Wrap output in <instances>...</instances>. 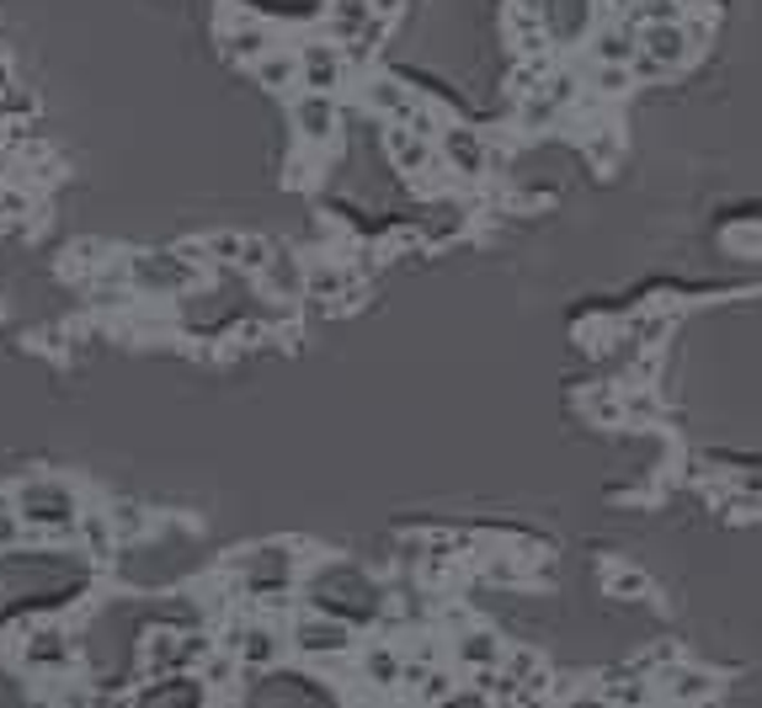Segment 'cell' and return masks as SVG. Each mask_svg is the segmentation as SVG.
Segmentation results:
<instances>
[{
    "label": "cell",
    "instance_id": "44dd1931",
    "mask_svg": "<svg viewBox=\"0 0 762 708\" xmlns=\"http://www.w3.org/2000/svg\"><path fill=\"white\" fill-rule=\"evenodd\" d=\"M75 533H80V543H86L91 554H113V538H118V528H113V517H107V512H80Z\"/></svg>",
    "mask_w": 762,
    "mask_h": 708
},
{
    "label": "cell",
    "instance_id": "f1b7e54d",
    "mask_svg": "<svg viewBox=\"0 0 762 708\" xmlns=\"http://www.w3.org/2000/svg\"><path fill=\"white\" fill-rule=\"evenodd\" d=\"M587 155L597 160V166H608L618 155V134L614 128H587Z\"/></svg>",
    "mask_w": 762,
    "mask_h": 708
},
{
    "label": "cell",
    "instance_id": "6da1fadb",
    "mask_svg": "<svg viewBox=\"0 0 762 708\" xmlns=\"http://www.w3.org/2000/svg\"><path fill=\"white\" fill-rule=\"evenodd\" d=\"M17 512H22L27 528H43V533H75V495L70 485H59V480H32V485L17 490Z\"/></svg>",
    "mask_w": 762,
    "mask_h": 708
},
{
    "label": "cell",
    "instance_id": "4316f807",
    "mask_svg": "<svg viewBox=\"0 0 762 708\" xmlns=\"http://www.w3.org/2000/svg\"><path fill=\"white\" fill-rule=\"evenodd\" d=\"M235 650H229V656H214V650H208V656H203V687H224L229 682V677H235Z\"/></svg>",
    "mask_w": 762,
    "mask_h": 708
},
{
    "label": "cell",
    "instance_id": "7a4b0ae2",
    "mask_svg": "<svg viewBox=\"0 0 762 708\" xmlns=\"http://www.w3.org/2000/svg\"><path fill=\"white\" fill-rule=\"evenodd\" d=\"M128 277H134V288H145V294H182V288H193L197 283V262H187L182 250H145V256H134L128 262Z\"/></svg>",
    "mask_w": 762,
    "mask_h": 708
},
{
    "label": "cell",
    "instance_id": "7c38bea8",
    "mask_svg": "<svg viewBox=\"0 0 762 708\" xmlns=\"http://www.w3.org/2000/svg\"><path fill=\"white\" fill-rule=\"evenodd\" d=\"M262 288H267L272 298H299V294H310V267L299 262L294 250H272V262L262 267Z\"/></svg>",
    "mask_w": 762,
    "mask_h": 708
},
{
    "label": "cell",
    "instance_id": "4dcf8cb0",
    "mask_svg": "<svg viewBox=\"0 0 762 708\" xmlns=\"http://www.w3.org/2000/svg\"><path fill=\"white\" fill-rule=\"evenodd\" d=\"M17 538H22V512H6V507H0V549H11Z\"/></svg>",
    "mask_w": 762,
    "mask_h": 708
},
{
    "label": "cell",
    "instance_id": "d4e9b609",
    "mask_svg": "<svg viewBox=\"0 0 762 708\" xmlns=\"http://www.w3.org/2000/svg\"><path fill=\"white\" fill-rule=\"evenodd\" d=\"M267 262H272V240H262V235H241V256H235V267L262 272Z\"/></svg>",
    "mask_w": 762,
    "mask_h": 708
},
{
    "label": "cell",
    "instance_id": "cb8c5ba5",
    "mask_svg": "<svg viewBox=\"0 0 762 708\" xmlns=\"http://www.w3.org/2000/svg\"><path fill=\"white\" fill-rule=\"evenodd\" d=\"M608 591H614V597H651V576H645V570H635V564L608 570Z\"/></svg>",
    "mask_w": 762,
    "mask_h": 708
},
{
    "label": "cell",
    "instance_id": "d6a6232c",
    "mask_svg": "<svg viewBox=\"0 0 762 708\" xmlns=\"http://www.w3.org/2000/svg\"><path fill=\"white\" fill-rule=\"evenodd\" d=\"M6 86H11V65L0 59V91H6Z\"/></svg>",
    "mask_w": 762,
    "mask_h": 708
},
{
    "label": "cell",
    "instance_id": "5b68a950",
    "mask_svg": "<svg viewBox=\"0 0 762 708\" xmlns=\"http://www.w3.org/2000/svg\"><path fill=\"white\" fill-rule=\"evenodd\" d=\"M384 149H390L394 171H406V176H427L432 166H438V139H421L411 122H390Z\"/></svg>",
    "mask_w": 762,
    "mask_h": 708
},
{
    "label": "cell",
    "instance_id": "2e32d148",
    "mask_svg": "<svg viewBox=\"0 0 762 708\" xmlns=\"http://www.w3.org/2000/svg\"><path fill=\"white\" fill-rule=\"evenodd\" d=\"M369 22H373V0H331L325 6V32L336 43H358Z\"/></svg>",
    "mask_w": 762,
    "mask_h": 708
},
{
    "label": "cell",
    "instance_id": "277c9868",
    "mask_svg": "<svg viewBox=\"0 0 762 708\" xmlns=\"http://www.w3.org/2000/svg\"><path fill=\"white\" fill-rule=\"evenodd\" d=\"M438 155H443L448 166H453V176H465V181H480V176L491 171V149H486V139H480L475 128H465V122H448L443 134H438Z\"/></svg>",
    "mask_w": 762,
    "mask_h": 708
},
{
    "label": "cell",
    "instance_id": "52a82bcc",
    "mask_svg": "<svg viewBox=\"0 0 762 708\" xmlns=\"http://www.w3.org/2000/svg\"><path fill=\"white\" fill-rule=\"evenodd\" d=\"M229 650L241 656V666L267 671V666L283 660V635H277L272 623H235V629H229Z\"/></svg>",
    "mask_w": 762,
    "mask_h": 708
},
{
    "label": "cell",
    "instance_id": "e0dca14e",
    "mask_svg": "<svg viewBox=\"0 0 762 708\" xmlns=\"http://www.w3.org/2000/svg\"><path fill=\"white\" fill-rule=\"evenodd\" d=\"M272 43H277V32H272L267 22H256V17H241V27L224 38L229 59H246V65H256L262 53H272Z\"/></svg>",
    "mask_w": 762,
    "mask_h": 708
},
{
    "label": "cell",
    "instance_id": "83f0119b",
    "mask_svg": "<svg viewBox=\"0 0 762 708\" xmlns=\"http://www.w3.org/2000/svg\"><path fill=\"white\" fill-rule=\"evenodd\" d=\"M113 528H118V538H139L145 533V512H139V507H134V501H118V507H113Z\"/></svg>",
    "mask_w": 762,
    "mask_h": 708
},
{
    "label": "cell",
    "instance_id": "f546056e",
    "mask_svg": "<svg viewBox=\"0 0 762 708\" xmlns=\"http://www.w3.org/2000/svg\"><path fill=\"white\" fill-rule=\"evenodd\" d=\"M208 256H214V262H235V256H241V235H208Z\"/></svg>",
    "mask_w": 762,
    "mask_h": 708
},
{
    "label": "cell",
    "instance_id": "484cf974",
    "mask_svg": "<svg viewBox=\"0 0 762 708\" xmlns=\"http://www.w3.org/2000/svg\"><path fill=\"white\" fill-rule=\"evenodd\" d=\"M406 122L417 128L421 139H438V134H443V128H448V122H443V112H438L432 101H421V97H417V107H411V118H406Z\"/></svg>",
    "mask_w": 762,
    "mask_h": 708
},
{
    "label": "cell",
    "instance_id": "3957f363",
    "mask_svg": "<svg viewBox=\"0 0 762 708\" xmlns=\"http://www.w3.org/2000/svg\"><path fill=\"white\" fill-rule=\"evenodd\" d=\"M294 650L315 660H342L352 650V629L342 618H325V612H304L294 623Z\"/></svg>",
    "mask_w": 762,
    "mask_h": 708
},
{
    "label": "cell",
    "instance_id": "ac0fdd59",
    "mask_svg": "<svg viewBox=\"0 0 762 708\" xmlns=\"http://www.w3.org/2000/svg\"><path fill=\"white\" fill-rule=\"evenodd\" d=\"M256 80L267 86V91H289L299 80V53H283V49H272L256 59Z\"/></svg>",
    "mask_w": 762,
    "mask_h": 708
},
{
    "label": "cell",
    "instance_id": "4fadbf2b",
    "mask_svg": "<svg viewBox=\"0 0 762 708\" xmlns=\"http://www.w3.org/2000/svg\"><path fill=\"white\" fill-rule=\"evenodd\" d=\"M363 101H369V112H379V118L406 122L411 118V107H417V91H406V86L390 80V75H373L369 86H363Z\"/></svg>",
    "mask_w": 762,
    "mask_h": 708
},
{
    "label": "cell",
    "instance_id": "1f68e13d",
    "mask_svg": "<svg viewBox=\"0 0 762 708\" xmlns=\"http://www.w3.org/2000/svg\"><path fill=\"white\" fill-rule=\"evenodd\" d=\"M400 6H406V0H373V17H384V22H394V17H400Z\"/></svg>",
    "mask_w": 762,
    "mask_h": 708
},
{
    "label": "cell",
    "instance_id": "30bf717a",
    "mask_svg": "<svg viewBox=\"0 0 762 708\" xmlns=\"http://www.w3.org/2000/svg\"><path fill=\"white\" fill-rule=\"evenodd\" d=\"M469 219H475V203H469V197H443V203L427 208V219L417 224V235H421V245H448L465 235Z\"/></svg>",
    "mask_w": 762,
    "mask_h": 708
},
{
    "label": "cell",
    "instance_id": "603a6c76",
    "mask_svg": "<svg viewBox=\"0 0 762 708\" xmlns=\"http://www.w3.org/2000/svg\"><path fill=\"white\" fill-rule=\"evenodd\" d=\"M32 112H38V97H32L27 86H6V91H0V118L6 122H27Z\"/></svg>",
    "mask_w": 762,
    "mask_h": 708
},
{
    "label": "cell",
    "instance_id": "8992f818",
    "mask_svg": "<svg viewBox=\"0 0 762 708\" xmlns=\"http://www.w3.org/2000/svg\"><path fill=\"white\" fill-rule=\"evenodd\" d=\"M336 97L331 91H304V97H294V128L304 145H331L336 139Z\"/></svg>",
    "mask_w": 762,
    "mask_h": 708
},
{
    "label": "cell",
    "instance_id": "ba28073f",
    "mask_svg": "<svg viewBox=\"0 0 762 708\" xmlns=\"http://www.w3.org/2000/svg\"><path fill=\"white\" fill-rule=\"evenodd\" d=\"M639 49L645 53H656L666 70H683L693 53V38H688V22L683 17H672V22H651V27H639Z\"/></svg>",
    "mask_w": 762,
    "mask_h": 708
},
{
    "label": "cell",
    "instance_id": "d6986e66",
    "mask_svg": "<svg viewBox=\"0 0 762 708\" xmlns=\"http://www.w3.org/2000/svg\"><path fill=\"white\" fill-rule=\"evenodd\" d=\"M400 671H406V660L394 656L390 645H369V656H363V677H369V687H400Z\"/></svg>",
    "mask_w": 762,
    "mask_h": 708
},
{
    "label": "cell",
    "instance_id": "5bb4252c",
    "mask_svg": "<svg viewBox=\"0 0 762 708\" xmlns=\"http://www.w3.org/2000/svg\"><path fill=\"white\" fill-rule=\"evenodd\" d=\"M501 639L491 635V629H465V635L453 639V660L465 666V671H496L501 666Z\"/></svg>",
    "mask_w": 762,
    "mask_h": 708
},
{
    "label": "cell",
    "instance_id": "9a60e30c",
    "mask_svg": "<svg viewBox=\"0 0 762 708\" xmlns=\"http://www.w3.org/2000/svg\"><path fill=\"white\" fill-rule=\"evenodd\" d=\"M639 49V32L629 22H603L592 32V59L597 65H629Z\"/></svg>",
    "mask_w": 762,
    "mask_h": 708
},
{
    "label": "cell",
    "instance_id": "9c48e42d",
    "mask_svg": "<svg viewBox=\"0 0 762 708\" xmlns=\"http://www.w3.org/2000/svg\"><path fill=\"white\" fill-rule=\"evenodd\" d=\"M342 75H346V59H342V49H336V38L299 49V86H304V91H336Z\"/></svg>",
    "mask_w": 762,
    "mask_h": 708
},
{
    "label": "cell",
    "instance_id": "8fae6325",
    "mask_svg": "<svg viewBox=\"0 0 762 708\" xmlns=\"http://www.w3.org/2000/svg\"><path fill=\"white\" fill-rule=\"evenodd\" d=\"M70 635L59 629V623H38L32 635H27L22 645V660H27V671H65L70 666Z\"/></svg>",
    "mask_w": 762,
    "mask_h": 708
},
{
    "label": "cell",
    "instance_id": "7402d4cb",
    "mask_svg": "<svg viewBox=\"0 0 762 708\" xmlns=\"http://www.w3.org/2000/svg\"><path fill=\"white\" fill-rule=\"evenodd\" d=\"M629 80H635L629 65H597V70H592V91H597V97H624Z\"/></svg>",
    "mask_w": 762,
    "mask_h": 708
},
{
    "label": "cell",
    "instance_id": "ffe728a7",
    "mask_svg": "<svg viewBox=\"0 0 762 708\" xmlns=\"http://www.w3.org/2000/svg\"><path fill=\"white\" fill-rule=\"evenodd\" d=\"M310 294L325 298V304H342L352 294V272L336 267V262H325V267H310Z\"/></svg>",
    "mask_w": 762,
    "mask_h": 708
}]
</instances>
